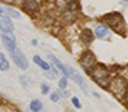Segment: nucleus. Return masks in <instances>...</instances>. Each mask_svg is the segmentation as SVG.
I'll return each instance as SVG.
<instances>
[{"label": "nucleus", "mask_w": 128, "mask_h": 112, "mask_svg": "<svg viewBox=\"0 0 128 112\" xmlns=\"http://www.w3.org/2000/svg\"><path fill=\"white\" fill-rule=\"evenodd\" d=\"M94 35L99 37V39H105L108 35V26L106 25H97L94 29Z\"/></svg>", "instance_id": "obj_11"}, {"label": "nucleus", "mask_w": 128, "mask_h": 112, "mask_svg": "<svg viewBox=\"0 0 128 112\" xmlns=\"http://www.w3.org/2000/svg\"><path fill=\"white\" fill-rule=\"evenodd\" d=\"M71 101H72V105H74V106H76L77 109H80V108H82V105H80V101H79V100H77L76 97H72V98H71Z\"/></svg>", "instance_id": "obj_19"}, {"label": "nucleus", "mask_w": 128, "mask_h": 112, "mask_svg": "<svg viewBox=\"0 0 128 112\" xmlns=\"http://www.w3.org/2000/svg\"><path fill=\"white\" fill-rule=\"evenodd\" d=\"M8 69H10V63H8V60L5 58V55L0 52V71H2V72H6Z\"/></svg>", "instance_id": "obj_14"}, {"label": "nucleus", "mask_w": 128, "mask_h": 112, "mask_svg": "<svg viewBox=\"0 0 128 112\" xmlns=\"http://www.w3.org/2000/svg\"><path fill=\"white\" fill-rule=\"evenodd\" d=\"M66 86H68V80H66V77H63V78L59 81V88H60L62 91H65V89H66Z\"/></svg>", "instance_id": "obj_17"}, {"label": "nucleus", "mask_w": 128, "mask_h": 112, "mask_svg": "<svg viewBox=\"0 0 128 112\" xmlns=\"http://www.w3.org/2000/svg\"><path fill=\"white\" fill-rule=\"evenodd\" d=\"M11 57H12V60H14V63L19 66L20 69H26L28 68V60H26V57H25V54L17 48L12 54H11Z\"/></svg>", "instance_id": "obj_5"}, {"label": "nucleus", "mask_w": 128, "mask_h": 112, "mask_svg": "<svg viewBox=\"0 0 128 112\" xmlns=\"http://www.w3.org/2000/svg\"><path fill=\"white\" fill-rule=\"evenodd\" d=\"M126 81L122 78V77H116V78H113L111 81L108 83V91L111 92V94L116 97V98H122L124 95H125V92H126Z\"/></svg>", "instance_id": "obj_2"}, {"label": "nucleus", "mask_w": 128, "mask_h": 112, "mask_svg": "<svg viewBox=\"0 0 128 112\" xmlns=\"http://www.w3.org/2000/svg\"><path fill=\"white\" fill-rule=\"evenodd\" d=\"M80 40L84 42L85 45H90V43H93V40H94L93 31H91V29H84V31L80 32Z\"/></svg>", "instance_id": "obj_10"}, {"label": "nucleus", "mask_w": 128, "mask_h": 112, "mask_svg": "<svg viewBox=\"0 0 128 112\" xmlns=\"http://www.w3.org/2000/svg\"><path fill=\"white\" fill-rule=\"evenodd\" d=\"M104 20L106 22V25L110 28H113V31L119 32V34H122L124 29H125V22H124V18L120 14H117V12H113V14H106L104 17Z\"/></svg>", "instance_id": "obj_3"}, {"label": "nucleus", "mask_w": 128, "mask_h": 112, "mask_svg": "<svg viewBox=\"0 0 128 112\" xmlns=\"http://www.w3.org/2000/svg\"><path fill=\"white\" fill-rule=\"evenodd\" d=\"M30 108H31L32 112H39V111H42V103L39 100H32L30 103Z\"/></svg>", "instance_id": "obj_16"}, {"label": "nucleus", "mask_w": 128, "mask_h": 112, "mask_svg": "<svg viewBox=\"0 0 128 112\" xmlns=\"http://www.w3.org/2000/svg\"><path fill=\"white\" fill-rule=\"evenodd\" d=\"M66 71H68V77H71L72 80H74L77 85L82 88V89H86V85H85V80L82 78L80 75H79V72L74 69V68H71V66H66Z\"/></svg>", "instance_id": "obj_9"}, {"label": "nucleus", "mask_w": 128, "mask_h": 112, "mask_svg": "<svg viewBox=\"0 0 128 112\" xmlns=\"http://www.w3.org/2000/svg\"><path fill=\"white\" fill-rule=\"evenodd\" d=\"M2 42H3L5 48L8 49V52H10V54H12V52L17 49V43H16V37H14V34H12V35H6V34H3V35H2Z\"/></svg>", "instance_id": "obj_7"}, {"label": "nucleus", "mask_w": 128, "mask_h": 112, "mask_svg": "<svg viewBox=\"0 0 128 112\" xmlns=\"http://www.w3.org/2000/svg\"><path fill=\"white\" fill-rule=\"evenodd\" d=\"M0 17H20V14L17 12V11H14V9H10V8H3V6H0Z\"/></svg>", "instance_id": "obj_12"}, {"label": "nucleus", "mask_w": 128, "mask_h": 112, "mask_svg": "<svg viewBox=\"0 0 128 112\" xmlns=\"http://www.w3.org/2000/svg\"><path fill=\"white\" fill-rule=\"evenodd\" d=\"M79 61H80V64H82V68L86 69V71H91V69L96 66V57H94V54L90 52V51H86V52L82 54Z\"/></svg>", "instance_id": "obj_4"}, {"label": "nucleus", "mask_w": 128, "mask_h": 112, "mask_svg": "<svg viewBox=\"0 0 128 112\" xmlns=\"http://www.w3.org/2000/svg\"><path fill=\"white\" fill-rule=\"evenodd\" d=\"M62 18H63V22H72L76 18V12H71V11H63V14H62Z\"/></svg>", "instance_id": "obj_15"}, {"label": "nucleus", "mask_w": 128, "mask_h": 112, "mask_svg": "<svg viewBox=\"0 0 128 112\" xmlns=\"http://www.w3.org/2000/svg\"><path fill=\"white\" fill-rule=\"evenodd\" d=\"M22 9L28 14H36L39 11V2L37 0H22Z\"/></svg>", "instance_id": "obj_8"}, {"label": "nucleus", "mask_w": 128, "mask_h": 112, "mask_svg": "<svg viewBox=\"0 0 128 112\" xmlns=\"http://www.w3.org/2000/svg\"><path fill=\"white\" fill-rule=\"evenodd\" d=\"M125 95H126V101H128V86H126V92H125Z\"/></svg>", "instance_id": "obj_22"}, {"label": "nucleus", "mask_w": 128, "mask_h": 112, "mask_svg": "<svg viewBox=\"0 0 128 112\" xmlns=\"http://www.w3.org/2000/svg\"><path fill=\"white\" fill-rule=\"evenodd\" d=\"M32 60H34V63L37 64V66H40L42 69H45V71H50V64H48L46 61H45V60H42V58L39 57V55H34V57H32Z\"/></svg>", "instance_id": "obj_13"}, {"label": "nucleus", "mask_w": 128, "mask_h": 112, "mask_svg": "<svg viewBox=\"0 0 128 112\" xmlns=\"http://www.w3.org/2000/svg\"><path fill=\"white\" fill-rule=\"evenodd\" d=\"M124 2H126V3H128V0H124Z\"/></svg>", "instance_id": "obj_24"}, {"label": "nucleus", "mask_w": 128, "mask_h": 112, "mask_svg": "<svg viewBox=\"0 0 128 112\" xmlns=\"http://www.w3.org/2000/svg\"><path fill=\"white\" fill-rule=\"evenodd\" d=\"M71 2H74V0H57V5L62 6V8H63V11H65V9H66V5L71 3Z\"/></svg>", "instance_id": "obj_18"}, {"label": "nucleus", "mask_w": 128, "mask_h": 112, "mask_svg": "<svg viewBox=\"0 0 128 112\" xmlns=\"http://www.w3.org/2000/svg\"><path fill=\"white\" fill-rule=\"evenodd\" d=\"M0 31L6 35H12L14 34V25L11 22V18L8 17H0Z\"/></svg>", "instance_id": "obj_6"}, {"label": "nucleus", "mask_w": 128, "mask_h": 112, "mask_svg": "<svg viewBox=\"0 0 128 112\" xmlns=\"http://www.w3.org/2000/svg\"><path fill=\"white\" fill-rule=\"evenodd\" d=\"M40 91L43 92V94H48V92H50V88H48V85H42V86H40Z\"/></svg>", "instance_id": "obj_21"}, {"label": "nucleus", "mask_w": 128, "mask_h": 112, "mask_svg": "<svg viewBox=\"0 0 128 112\" xmlns=\"http://www.w3.org/2000/svg\"><path fill=\"white\" fill-rule=\"evenodd\" d=\"M91 74V77H93V80L97 83L99 86H108V83H110V71L106 66H104V64H96V66L90 71Z\"/></svg>", "instance_id": "obj_1"}, {"label": "nucleus", "mask_w": 128, "mask_h": 112, "mask_svg": "<svg viewBox=\"0 0 128 112\" xmlns=\"http://www.w3.org/2000/svg\"><path fill=\"white\" fill-rule=\"evenodd\" d=\"M51 101H59V98H60V95L57 94V92H52V94H51Z\"/></svg>", "instance_id": "obj_20"}, {"label": "nucleus", "mask_w": 128, "mask_h": 112, "mask_svg": "<svg viewBox=\"0 0 128 112\" xmlns=\"http://www.w3.org/2000/svg\"><path fill=\"white\" fill-rule=\"evenodd\" d=\"M5 2H12V0H5Z\"/></svg>", "instance_id": "obj_23"}]
</instances>
